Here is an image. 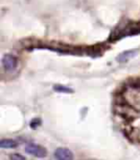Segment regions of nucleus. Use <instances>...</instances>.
I'll list each match as a JSON object with an SVG mask.
<instances>
[{
  "label": "nucleus",
  "instance_id": "nucleus-1",
  "mask_svg": "<svg viewBox=\"0 0 140 160\" xmlns=\"http://www.w3.org/2000/svg\"><path fill=\"white\" fill-rule=\"evenodd\" d=\"M25 152L38 158H44L47 156V150L43 146L38 145L36 143H29L25 147Z\"/></svg>",
  "mask_w": 140,
  "mask_h": 160
},
{
  "label": "nucleus",
  "instance_id": "nucleus-2",
  "mask_svg": "<svg viewBox=\"0 0 140 160\" xmlns=\"http://www.w3.org/2000/svg\"><path fill=\"white\" fill-rule=\"evenodd\" d=\"M55 158L57 160H74L73 152L67 148H58L54 152Z\"/></svg>",
  "mask_w": 140,
  "mask_h": 160
},
{
  "label": "nucleus",
  "instance_id": "nucleus-3",
  "mask_svg": "<svg viewBox=\"0 0 140 160\" xmlns=\"http://www.w3.org/2000/svg\"><path fill=\"white\" fill-rule=\"evenodd\" d=\"M2 65L4 67V68L7 72H13L16 70V68L17 66V61L15 56L11 55V54H7L3 57L2 59Z\"/></svg>",
  "mask_w": 140,
  "mask_h": 160
},
{
  "label": "nucleus",
  "instance_id": "nucleus-4",
  "mask_svg": "<svg viewBox=\"0 0 140 160\" xmlns=\"http://www.w3.org/2000/svg\"><path fill=\"white\" fill-rule=\"evenodd\" d=\"M137 50L136 49H133V50H128V51H125V52H122L118 57H117V60L119 62H127L129 59L133 58L134 57L136 54H137Z\"/></svg>",
  "mask_w": 140,
  "mask_h": 160
},
{
  "label": "nucleus",
  "instance_id": "nucleus-5",
  "mask_svg": "<svg viewBox=\"0 0 140 160\" xmlns=\"http://www.w3.org/2000/svg\"><path fill=\"white\" fill-rule=\"evenodd\" d=\"M17 142L13 140V139H1L0 140V148H8V150H11V148H15L17 147Z\"/></svg>",
  "mask_w": 140,
  "mask_h": 160
},
{
  "label": "nucleus",
  "instance_id": "nucleus-6",
  "mask_svg": "<svg viewBox=\"0 0 140 160\" xmlns=\"http://www.w3.org/2000/svg\"><path fill=\"white\" fill-rule=\"evenodd\" d=\"M54 90L57 91V92L59 93H72L73 91L71 89H69L67 87H64V86H62V85H57L54 87Z\"/></svg>",
  "mask_w": 140,
  "mask_h": 160
},
{
  "label": "nucleus",
  "instance_id": "nucleus-7",
  "mask_svg": "<svg viewBox=\"0 0 140 160\" xmlns=\"http://www.w3.org/2000/svg\"><path fill=\"white\" fill-rule=\"evenodd\" d=\"M10 160H26V158L19 153H12L10 154Z\"/></svg>",
  "mask_w": 140,
  "mask_h": 160
},
{
  "label": "nucleus",
  "instance_id": "nucleus-8",
  "mask_svg": "<svg viewBox=\"0 0 140 160\" xmlns=\"http://www.w3.org/2000/svg\"><path fill=\"white\" fill-rule=\"evenodd\" d=\"M40 124V119H34V120H32L31 122H30V127H31L33 129H36Z\"/></svg>",
  "mask_w": 140,
  "mask_h": 160
},
{
  "label": "nucleus",
  "instance_id": "nucleus-9",
  "mask_svg": "<svg viewBox=\"0 0 140 160\" xmlns=\"http://www.w3.org/2000/svg\"><path fill=\"white\" fill-rule=\"evenodd\" d=\"M88 160H95V159H88Z\"/></svg>",
  "mask_w": 140,
  "mask_h": 160
}]
</instances>
